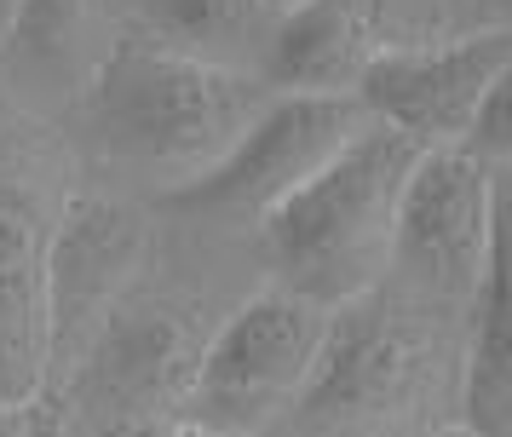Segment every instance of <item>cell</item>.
I'll return each mask as SVG.
<instances>
[{
  "mask_svg": "<svg viewBox=\"0 0 512 437\" xmlns=\"http://www.w3.org/2000/svg\"><path fill=\"white\" fill-rule=\"evenodd\" d=\"M432 305L403 288H369L328 311V334L300 403L288 409L300 437H426L438 414L466 386V357L449 351Z\"/></svg>",
  "mask_w": 512,
  "mask_h": 437,
  "instance_id": "obj_1",
  "label": "cell"
},
{
  "mask_svg": "<svg viewBox=\"0 0 512 437\" xmlns=\"http://www.w3.org/2000/svg\"><path fill=\"white\" fill-rule=\"evenodd\" d=\"M277 92L248 69L179 58L150 41H116L87 81V127L127 167L162 173L173 190L236 150Z\"/></svg>",
  "mask_w": 512,
  "mask_h": 437,
  "instance_id": "obj_2",
  "label": "cell"
},
{
  "mask_svg": "<svg viewBox=\"0 0 512 437\" xmlns=\"http://www.w3.org/2000/svg\"><path fill=\"white\" fill-rule=\"evenodd\" d=\"M415 161L420 144L369 121L317 179H305L282 207H271L265 248L277 265V288L311 299L317 311H340L380 288L392 271L397 202Z\"/></svg>",
  "mask_w": 512,
  "mask_h": 437,
  "instance_id": "obj_3",
  "label": "cell"
},
{
  "mask_svg": "<svg viewBox=\"0 0 512 437\" xmlns=\"http://www.w3.org/2000/svg\"><path fill=\"white\" fill-rule=\"evenodd\" d=\"M64 150L0 104V414L29 409L52 380V248L64 225Z\"/></svg>",
  "mask_w": 512,
  "mask_h": 437,
  "instance_id": "obj_4",
  "label": "cell"
},
{
  "mask_svg": "<svg viewBox=\"0 0 512 437\" xmlns=\"http://www.w3.org/2000/svg\"><path fill=\"white\" fill-rule=\"evenodd\" d=\"M328 334V311L265 288L213 328L185 391V426L202 437H265L300 403Z\"/></svg>",
  "mask_w": 512,
  "mask_h": 437,
  "instance_id": "obj_5",
  "label": "cell"
},
{
  "mask_svg": "<svg viewBox=\"0 0 512 437\" xmlns=\"http://www.w3.org/2000/svg\"><path fill=\"white\" fill-rule=\"evenodd\" d=\"M369 121L374 115L357 104V92H277L219 167L167 190V207L265 225V213L288 202L305 179H317Z\"/></svg>",
  "mask_w": 512,
  "mask_h": 437,
  "instance_id": "obj_6",
  "label": "cell"
},
{
  "mask_svg": "<svg viewBox=\"0 0 512 437\" xmlns=\"http://www.w3.org/2000/svg\"><path fill=\"white\" fill-rule=\"evenodd\" d=\"M489 259V167L466 150H420L392 230V271L420 305H472Z\"/></svg>",
  "mask_w": 512,
  "mask_h": 437,
  "instance_id": "obj_7",
  "label": "cell"
},
{
  "mask_svg": "<svg viewBox=\"0 0 512 437\" xmlns=\"http://www.w3.org/2000/svg\"><path fill=\"white\" fill-rule=\"evenodd\" d=\"M512 58V35H466L449 46H380L357 81V104L420 150H461L472 115Z\"/></svg>",
  "mask_w": 512,
  "mask_h": 437,
  "instance_id": "obj_8",
  "label": "cell"
},
{
  "mask_svg": "<svg viewBox=\"0 0 512 437\" xmlns=\"http://www.w3.org/2000/svg\"><path fill=\"white\" fill-rule=\"evenodd\" d=\"M144 253V225L116 202L70 196L52 248V363L87 322L104 328Z\"/></svg>",
  "mask_w": 512,
  "mask_h": 437,
  "instance_id": "obj_9",
  "label": "cell"
},
{
  "mask_svg": "<svg viewBox=\"0 0 512 437\" xmlns=\"http://www.w3.org/2000/svg\"><path fill=\"white\" fill-rule=\"evenodd\" d=\"M202 345L208 340H196L190 317L167 299L116 305L93 345L98 386L116 391L127 414H167L185 403ZM127 414H116V420H127Z\"/></svg>",
  "mask_w": 512,
  "mask_h": 437,
  "instance_id": "obj_10",
  "label": "cell"
},
{
  "mask_svg": "<svg viewBox=\"0 0 512 437\" xmlns=\"http://www.w3.org/2000/svg\"><path fill=\"white\" fill-rule=\"evenodd\" d=\"M461 409L478 437H512V167L489 173V259L472 299Z\"/></svg>",
  "mask_w": 512,
  "mask_h": 437,
  "instance_id": "obj_11",
  "label": "cell"
},
{
  "mask_svg": "<svg viewBox=\"0 0 512 437\" xmlns=\"http://www.w3.org/2000/svg\"><path fill=\"white\" fill-rule=\"evenodd\" d=\"M374 52L363 0H311L277 18L259 81L271 92H357Z\"/></svg>",
  "mask_w": 512,
  "mask_h": 437,
  "instance_id": "obj_12",
  "label": "cell"
},
{
  "mask_svg": "<svg viewBox=\"0 0 512 437\" xmlns=\"http://www.w3.org/2000/svg\"><path fill=\"white\" fill-rule=\"evenodd\" d=\"M133 18L144 23L150 46L219 69H242L254 52L265 58L277 29V18L259 0H133Z\"/></svg>",
  "mask_w": 512,
  "mask_h": 437,
  "instance_id": "obj_13",
  "label": "cell"
},
{
  "mask_svg": "<svg viewBox=\"0 0 512 437\" xmlns=\"http://www.w3.org/2000/svg\"><path fill=\"white\" fill-rule=\"evenodd\" d=\"M81 29H87V0H24L6 41H18L35 58H58L81 41Z\"/></svg>",
  "mask_w": 512,
  "mask_h": 437,
  "instance_id": "obj_14",
  "label": "cell"
},
{
  "mask_svg": "<svg viewBox=\"0 0 512 437\" xmlns=\"http://www.w3.org/2000/svg\"><path fill=\"white\" fill-rule=\"evenodd\" d=\"M466 156L478 161V167H512V58L507 69L495 75V87L484 92V104H478V115H472V133H466L461 144Z\"/></svg>",
  "mask_w": 512,
  "mask_h": 437,
  "instance_id": "obj_15",
  "label": "cell"
},
{
  "mask_svg": "<svg viewBox=\"0 0 512 437\" xmlns=\"http://www.w3.org/2000/svg\"><path fill=\"white\" fill-rule=\"evenodd\" d=\"M98 437H202V432L173 420V414H127V420H110Z\"/></svg>",
  "mask_w": 512,
  "mask_h": 437,
  "instance_id": "obj_16",
  "label": "cell"
},
{
  "mask_svg": "<svg viewBox=\"0 0 512 437\" xmlns=\"http://www.w3.org/2000/svg\"><path fill=\"white\" fill-rule=\"evenodd\" d=\"M12 420H18V437H75L70 420H64V409H58L52 397H35V403L18 409Z\"/></svg>",
  "mask_w": 512,
  "mask_h": 437,
  "instance_id": "obj_17",
  "label": "cell"
},
{
  "mask_svg": "<svg viewBox=\"0 0 512 437\" xmlns=\"http://www.w3.org/2000/svg\"><path fill=\"white\" fill-rule=\"evenodd\" d=\"M18 12H24V0H0V41L12 35V23H18Z\"/></svg>",
  "mask_w": 512,
  "mask_h": 437,
  "instance_id": "obj_18",
  "label": "cell"
},
{
  "mask_svg": "<svg viewBox=\"0 0 512 437\" xmlns=\"http://www.w3.org/2000/svg\"><path fill=\"white\" fill-rule=\"evenodd\" d=\"M271 18H288V12H300V6H311V0H259Z\"/></svg>",
  "mask_w": 512,
  "mask_h": 437,
  "instance_id": "obj_19",
  "label": "cell"
},
{
  "mask_svg": "<svg viewBox=\"0 0 512 437\" xmlns=\"http://www.w3.org/2000/svg\"><path fill=\"white\" fill-rule=\"evenodd\" d=\"M426 437H478V432H472V426H461V420H455V426H438V432H426Z\"/></svg>",
  "mask_w": 512,
  "mask_h": 437,
  "instance_id": "obj_20",
  "label": "cell"
},
{
  "mask_svg": "<svg viewBox=\"0 0 512 437\" xmlns=\"http://www.w3.org/2000/svg\"><path fill=\"white\" fill-rule=\"evenodd\" d=\"M0 437H18V420L12 414H0Z\"/></svg>",
  "mask_w": 512,
  "mask_h": 437,
  "instance_id": "obj_21",
  "label": "cell"
}]
</instances>
